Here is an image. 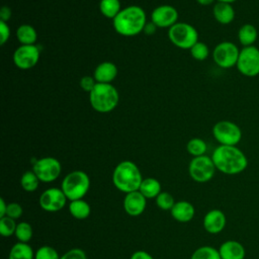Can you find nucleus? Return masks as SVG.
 Here are the masks:
<instances>
[{
  "label": "nucleus",
  "instance_id": "obj_9",
  "mask_svg": "<svg viewBox=\"0 0 259 259\" xmlns=\"http://www.w3.org/2000/svg\"><path fill=\"white\" fill-rule=\"evenodd\" d=\"M215 166L211 157L203 155L193 157L188 166V173L192 180L198 183L210 181L215 173Z\"/></svg>",
  "mask_w": 259,
  "mask_h": 259
},
{
  "label": "nucleus",
  "instance_id": "obj_3",
  "mask_svg": "<svg viewBox=\"0 0 259 259\" xmlns=\"http://www.w3.org/2000/svg\"><path fill=\"white\" fill-rule=\"evenodd\" d=\"M143 179L138 165L128 160L119 162L112 172L113 185L125 194L139 190Z\"/></svg>",
  "mask_w": 259,
  "mask_h": 259
},
{
  "label": "nucleus",
  "instance_id": "obj_31",
  "mask_svg": "<svg viewBox=\"0 0 259 259\" xmlns=\"http://www.w3.org/2000/svg\"><path fill=\"white\" fill-rule=\"evenodd\" d=\"M189 51L191 57L196 61H204L209 56V49L207 45L199 40Z\"/></svg>",
  "mask_w": 259,
  "mask_h": 259
},
{
  "label": "nucleus",
  "instance_id": "obj_7",
  "mask_svg": "<svg viewBox=\"0 0 259 259\" xmlns=\"http://www.w3.org/2000/svg\"><path fill=\"white\" fill-rule=\"evenodd\" d=\"M240 126L231 120H220L212 126L214 140L223 146H237L242 140Z\"/></svg>",
  "mask_w": 259,
  "mask_h": 259
},
{
  "label": "nucleus",
  "instance_id": "obj_39",
  "mask_svg": "<svg viewBox=\"0 0 259 259\" xmlns=\"http://www.w3.org/2000/svg\"><path fill=\"white\" fill-rule=\"evenodd\" d=\"M130 259H154V257L148 253L147 251H144V250H138V251H135Z\"/></svg>",
  "mask_w": 259,
  "mask_h": 259
},
{
  "label": "nucleus",
  "instance_id": "obj_41",
  "mask_svg": "<svg viewBox=\"0 0 259 259\" xmlns=\"http://www.w3.org/2000/svg\"><path fill=\"white\" fill-rule=\"evenodd\" d=\"M156 29H157V26L152 21H150V22H147L143 32H145L148 35H152V34H154L156 32Z\"/></svg>",
  "mask_w": 259,
  "mask_h": 259
},
{
  "label": "nucleus",
  "instance_id": "obj_35",
  "mask_svg": "<svg viewBox=\"0 0 259 259\" xmlns=\"http://www.w3.org/2000/svg\"><path fill=\"white\" fill-rule=\"evenodd\" d=\"M22 213H23V208L19 203L10 202L7 204V210H6L5 217H9L13 220H17L22 215Z\"/></svg>",
  "mask_w": 259,
  "mask_h": 259
},
{
  "label": "nucleus",
  "instance_id": "obj_23",
  "mask_svg": "<svg viewBox=\"0 0 259 259\" xmlns=\"http://www.w3.org/2000/svg\"><path fill=\"white\" fill-rule=\"evenodd\" d=\"M68 209L70 214L76 220H85L90 215L91 212V207L89 203L83 198L70 201Z\"/></svg>",
  "mask_w": 259,
  "mask_h": 259
},
{
  "label": "nucleus",
  "instance_id": "obj_37",
  "mask_svg": "<svg viewBox=\"0 0 259 259\" xmlns=\"http://www.w3.org/2000/svg\"><path fill=\"white\" fill-rule=\"evenodd\" d=\"M79 84H80V87L83 91L90 93L93 90V88L95 87V85L97 84V82H96V80L94 79L93 76L85 75L81 78Z\"/></svg>",
  "mask_w": 259,
  "mask_h": 259
},
{
  "label": "nucleus",
  "instance_id": "obj_42",
  "mask_svg": "<svg viewBox=\"0 0 259 259\" xmlns=\"http://www.w3.org/2000/svg\"><path fill=\"white\" fill-rule=\"evenodd\" d=\"M7 204L4 198H0V218H3L6 215V210H7Z\"/></svg>",
  "mask_w": 259,
  "mask_h": 259
},
{
  "label": "nucleus",
  "instance_id": "obj_6",
  "mask_svg": "<svg viewBox=\"0 0 259 259\" xmlns=\"http://www.w3.org/2000/svg\"><path fill=\"white\" fill-rule=\"evenodd\" d=\"M170 41L181 50H190L198 41L196 28L186 22H177L168 30Z\"/></svg>",
  "mask_w": 259,
  "mask_h": 259
},
{
  "label": "nucleus",
  "instance_id": "obj_14",
  "mask_svg": "<svg viewBox=\"0 0 259 259\" xmlns=\"http://www.w3.org/2000/svg\"><path fill=\"white\" fill-rule=\"evenodd\" d=\"M178 17L177 9L168 4L157 6L151 12V21L160 28H170L178 22Z\"/></svg>",
  "mask_w": 259,
  "mask_h": 259
},
{
  "label": "nucleus",
  "instance_id": "obj_40",
  "mask_svg": "<svg viewBox=\"0 0 259 259\" xmlns=\"http://www.w3.org/2000/svg\"><path fill=\"white\" fill-rule=\"evenodd\" d=\"M11 9L8 6H2L0 9V20L7 22L11 17Z\"/></svg>",
  "mask_w": 259,
  "mask_h": 259
},
{
  "label": "nucleus",
  "instance_id": "obj_38",
  "mask_svg": "<svg viewBox=\"0 0 259 259\" xmlns=\"http://www.w3.org/2000/svg\"><path fill=\"white\" fill-rule=\"evenodd\" d=\"M10 37V27L7 22L0 20V44L4 46Z\"/></svg>",
  "mask_w": 259,
  "mask_h": 259
},
{
  "label": "nucleus",
  "instance_id": "obj_24",
  "mask_svg": "<svg viewBox=\"0 0 259 259\" xmlns=\"http://www.w3.org/2000/svg\"><path fill=\"white\" fill-rule=\"evenodd\" d=\"M16 38L20 45H34L37 39V32L32 25L23 23L16 29Z\"/></svg>",
  "mask_w": 259,
  "mask_h": 259
},
{
  "label": "nucleus",
  "instance_id": "obj_20",
  "mask_svg": "<svg viewBox=\"0 0 259 259\" xmlns=\"http://www.w3.org/2000/svg\"><path fill=\"white\" fill-rule=\"evenodd\" d=\"M212 15L220 24L227 25L234 21L236 12L232 4L217 1L212 7Z\"/></svg>",
  "mask_w": 259,
  "mask_h": 259
},
{
  "label": "nucleus",
  "instance_id": "obj_22",
  "mask_svg": "<svg viewBox=\"0 0 259 259\" xmlns=\"http://www.w3.org/2000/svg\"><path fill=\"white\" fill-rule=\"evenodd\" d=\"M139 191L147 198H156L161 192H162V187L161 183L159 180L153 177H147L143 179Z\"/></svg>",
  "mask_w": 259,
  "mask_h": 259
},
{
  "label": "nucleus",
  "instance_id": "obj_8",
  "mask_svg": "<svg viewBox=\"0 0 259 259\" xmlns=\"http://www.w3.org/2000/svg\"><path fill=\"white\" fill-rule=\"evenodd\" d=\"M240 50L238 46L232 41L225 40L219 42L212 50L211 56L214 64L222 69H230L236 67Z\"/></svg>",
  "mask_w": 259,
  "mask_h": 259
},
{
  "label": "nucleus",
  "instance_id": "obj_16",
  "mask_svg": "<svg viewBox=\"0 0 259 259\" xmlns=\"http://www.w3.org/2000/svg\"><path fill=\"white\" fill-rule=\"evenodd\" d=\"M147 206V198L139 191H132L124 195L123 209L131 217L141 215Z\"/></svg>",
  "mask_w": 259,
  "mask_h": 259
},
{
  "label": "nucleus",
  "instance_id": "obj_11",
  "mask_svg": "<svg viewBox=\"0 0 259 259\" xmlns=\"http://www.w3.org/2000/svg\"><path fill=\"white\" fill-rule=\"evenodd\" d=\"M32 171L36 174L40 182L51 183L60 176L62 165L54 157H42L33 162Z\"/></svg>",
  "mask_w": 259,
  "mask_h": 259
},
{
  "label": "nucleus",
  "instance_id": "obj_12",
  "mask_svg": "<svg viewBox=\"0 0 259 259\" xmlns=\"http://www.w3.org/2000/svg\"><path fill=\"white\" fill-rule=\"evenodd\" d=\"M40 57V52L35 45H20L12 55L13 64L20 70L33 68Z\"/></svg>",
  "mask_w": 259,
  "mask_h": 259
},
{
  "label": "nucleus",
  "instance_id": "obj_44",
  "mask_svg": "<svg viewBox=\"0 0 259 259\" xmlns=\"http://www.w3.org/2000/svg\"><path fill=\"white\" fill-rule=\"evenodd\" d=\"M217 1H219V2H226V3H230V4H232V3L236 2L237 0H217Z\"/></svg>",
  "mask_w": 259,
  "mask_h": 259
},
{
  "label": "nucleus",
  "instance_id": "obj_25",
  "mask_svg": "<svg viewBox=\"0 0 259 259\" xmlns=\"http://www.w3.org/2000/svg\"><path fill=\"white\" fill-rule=\"evenodd\" d=\"M34 252L28 243H15L8 254V259H34Z\"/></svg>",
  "mask_w": 259,
  "mask_h": 259
},
{
  "label": "nucleus",
  "instance_id": "obj_10",
  "mask_svg": "<svg viewBox=\"0 0 259 259\" xmlns=\"http://www.w3.org/2000/svg\"><path fill=\"white\" fill-rule=\"evenodd\" d=\"M240 74L253 78L259 75V49L255 46L245 47L240 50L236 65Z\"/></svg>",
  "mask_w": 259,
  "mask_h": 259
},
{
  "label": "nucleus",
  "instance_id": "obj_43",
  "mask_svg": "<svg viewBox=\"0 0 259 259\" xmlns=\"http://www.w3.org/2000/svg\"><path fill=\"white\" fill-rule=\"evenodd\" d=\"M214 1H217V0H196V2L201 6H209V5L213 4Z\"/></svg>",
  "mask_w": 259,
  "mask_h": 259
},
{
  "label": "nucleus",
  "instance_id": "obj_17",
  "mask_svg": "<svg viewBox=\"0 0 259 259\" xmlns=\"http://www.w3.org/2000/svg\"><path fill=\"white\" fill-rule=\"evenodd\" d=\"M219 252L222 259H245L246 256L244 246L236 240H227L222 243Z\"/></svg>",
  "mask_w": 259,
  "mask_h": 259
},
{
  "label": "nucleus",
  "instance_id": "obj_4",
  "mask_svg": "<svg viewBox=\"0 0 259 259\" xmlns=\"http://www.w3.org/2000/svg\"><path fill=\"white\" fill-rule=\"evenodd\" d=\"M119 94L111 83H97L89 93L91 107L99 113L111 112L117 106Z\"/></svg>",
  "mask_w": 259,
  "mask_h": 259
},
{
  "label": "nucleus",
  "instance_id": "obj_1",
  "mask_svg": "<svg viewBox=\"0 0 259 259\" xmlns=\"http://www.w3.org/2000/svg\"><path fill=\"white\" fill-rule=\"evenodd\" d=\"M211 159L215 169L226 175H237L244 172L248 167V158L237 146H218Z\"/></svg>",
  "mask_w": 259,
  "mask_h": 259
},
{
  "label": "nucleus",
  "instance_id": "obj_30",
  "mask_svg": "<svg viewBox=\"0 0 259 259\" xmlns=\"http://www.w3.org/2000/svg\"><path fill=\"white\" fill-rule=\"evenodd\" d=\"M32 235H33V231H32V227L29 223L20 222L17 224L14 236L16 237L18 242L28 243L31 240Z\"/></svg>",
  "mask_w": 259,
  "mask_h": 259
},
{
  "label": "nucleus",
  "instance_id": "obj_27",
  "mask_svg": "<svg viewBox=\"0 0 259 259\" xmlns=\"http://www.w3.org/2000/svg\"><path fill=\"white\" fill-rule=\"evenodd\" d=\"M39 179L32 170L25 171L20 178V186L26 192H33L39 185Z\"/></svg>",
  "mask_w": 259,
  "mask_h": 259
},
{
  "label": "nucleus",
  "instance_id": "obj_19",
  "mask_svg": "<svg viewBox=\"0 0 259 259\" xmlns=\"http://www.w3.org/2000/svg\"><path fill=\"white\" fill-rule=\"evenodd\" d=\"M117 67L109 61H104L96 66L93 77L97 83H111L117 76Z\"/></svg>",
  "mask_w": 259,
  "mask_h": 259
},
{
  "label": "nucleus",
  "instance_id": "obj_36",
  "mask_svg": "<svg viewBox=\"0 0 259 259\" xmlns=\"http://www.w3.org/2000/svg\"><path fill=\"white\" fill-rule=\"evenodd\" d=\"M60 259H87V255L80 248H72L63 254Z\"/></svg>",
  "mask_w": 259,
  "mask_h": 259
},
{
  "label": "nucleus",
  "instance_id": "obj_28",
  "mask_svg": "<svg viewBox=\"0 0 259 259\" xmlns=\"http://www.w3.org/2000/svg\"><path fill=\"white\" fill-rule=\"evenodd\" d=\"M186 151L192 157L203 156L207 151V145L205 141L200 138H192L186 144Z\"/></svg>",
  "mask_w": 259,
  "mask_h": 259
},
{
  "label": "nucleus",
  "instance_id": "obj_34",
  "mask_svg": "<svg viewBox=\"0 0 259 259\" xmlns=\"http://www.w3.org/2000/svg\"><path fill=\"white\" fill-rule=\"evenodd\" d=\"M61 256L54 247L41 246L34 252V259H60Z\"/></svg>",
  "mask_w": 259,
  "mask_h": 259
},
{
  "label": "nucleus",
  "instance_id": "obj_21",
  "mask_svg": "<svg viewBox=\"0 0 259 259\" xmlns=\"http://www.w3.org/2000/svg\"><path fill=\"white\" fill-rule=\"evenodd\" d=\"M258 38V31L251 23L243 24L238 30V40L243 48L254 46Z\"/></svg>",
  "mask_w": 259,
  "mask_h": 259
},
{
  "label": "nucleus",
  "instance_id": "obj_18",
  "mask_svg": "<svg viewBox=\"0 0 259 259\" xmlns=\"http://www.w3.org/2000/svg\"><path fill=\"white\" fill-rule=\"evenodd\" d=\"M172 218L179 223H188L195 215L193 204L186 200L176 201L170 210Z\"/></svg>",
  "mask_w": 259,
  "mask_h": 259
},
{
  "label": "nucleus",
  "instance_id": "obj_15",
  "mask_svg": "<svg viewBox=\"0 0 259 259\" xmlns=\"http://www.w3.org/2000/svg\"><path fill=\"white\" fill-rule=\"evenodd\" d=\"M227 224V218L223 210L219 208H213L208 210L202 220L203 229L211 235L221 233Z\"/></svg>",
  "mask_w": 259,
  "mask_h": 259
},
{
  "label": "nucleus",
  "instance_id": "obj_2",
  "mask_svg": "<svg viewBox=\"0 0 259 259\" xmlns=\"http://www.w3.org/2000/svg\"><path fill=\"white\" fill-rule=\"evenodd\" d=\"M146 24V12L138 5H130L122 8L112 19L114 30L122 36H135L143 32Z\"/></svg>",
  "mask_w": 259,
  "mask_h": 259
},
{
  "label": "nucleus",
  "instance_id": "obj_5",
  "mask_svg": "<svg viewBox=\"0 0 259 259\" xmlns=\"http://www.w3.org/2000/svg\"><path fill=\"white\" fill-rule=\"evenodd\" d=\"M89 188L90 178L88 174L82 170L69 172L61 183V189L70 201L82 199L89 191Z\"/></svg>",
  "mask_w": 259,
  "mask_h": 259
},
{
  "label": "nucleus",
  "instance_id": "obj_33",
  "mask_svg": "<svg viewBox=\"0 0 259 259\" xmlns=\"http://www.w3.org/2000/svg\"><path fill=\"white\" fill-rule=\"evenodd\" d=\"M156 204L160 209L163 210H171L174 203L176 202L174 200V197L167 191H162L156 198Z\"/></svg>",
  "mask_w": 259,
  "mask_h": 259
},
{
  "label": "nucleus",
  "instance_id": "obj_13",
  "mask_svg": "<svg viewBox=\"0 0 259 259\" xmlns=\"http://www.w3.org/2000/svg\"><path fill=\"white\" fill-rule=\"evenodd\" d=\"M67 200L68 198L61 188L51 187L41 192L38 203L45 211L57 212L65 207Z\"/></svg>",
  "mask_w": 259,
  "mask_h": 259
},
{
  "label": "nucleus",
  "instance_id": "obj_26",
  "mask_svg": "<svg viewBox=\"0 0 259 259\" xmlns=\"http://www.w3.org/2000/svg\"><path fill=\"white\" fill-rule=\"evenodd\" d=\"M119 0H100L99 11L106 18L113 19L121 10Z\"/></svg>",
  "mask_w": 259,
  "mask_h": 259
},
{
  "label": "nucleus",
  "instance_id": "obj_29",
  "mask_svg": "<svg viewBox=\"0 0 259 259\" xmlns=\"http://www.w3.org/2000/svg\"><path fill=\"white\" fill-rule=\"evenodd\" d=\"M190 259H222L219 249L211 246H201L193 251Z\"/></svg>",
  "mask_w": 259,
  "mask_h": 259
},
{
  "label": "nucleus",
  "instance_id": "obj_32",
  "mask_svg": "<svg viewBox=\"0 0 259 259\" xmlns=\"http://www.w3.org/2000/svg\"><path fill=\"white\" fill-rule=\"evenodd\" d=\"M15 221L16 220H13L9 217L0 218V234L2 237L7 238L15 234V230L17 227Z\"/></svg>",
  "mask_w": 259,
  "mask_h": 259
}]
</instances>
